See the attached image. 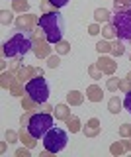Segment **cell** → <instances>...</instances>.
Instances as JSON below:
<instances>
[{
  "instance_id": "cell-1",
  "label": "cell",
  "mask_w": 131,
  "mask_h": 157,
  "mask_svg": "<svg viewBox=\"0 0 131 157\" xmlns=\"http://www.w3.org/2000/svg\"><path fill=\"white\" fill-rule=\"evenodd\" d=\"M39 28L49 43H59L65 36V18L61 12H47L39 16Z\"/></svg>"
},
{
  "instance_id": "cell-2",
  "label": "cell",
  "mask_w": 131,
  "mask_h": 157,
  "mask_svg": "<svg viewBox=\"0 0 131 157\" xmlns=\"http://www.w3.org/2000/svg\"><path fill=\"white\" fill-rule=\"evenodd\" d=\"M33 47V41H31V33L30 32H20L16 36H12L8 41H4L2 45V53L4 57L8 59H16V57H22L26 53H30Z\"/></svg>"
},
{
  "instance_id": "cell-3",
  "label": "cell",
  "mask_w": 131,
  "mask_h": 157,
  "mask_svg": "<svg viewBox=\"0 0 131 157\" xmlns=\"http://www.w3.org/2000/svg\"><path fill=\"white\" fill-rule=\"evenodd\" d=\"M53 124H55V120H53L49 112H37V114H31L27 118L26 128H27V134L33 140H43V136L53 128Z\"/></svg>"
},
{
  "instance_id": "cell-4",
  "label": "cell",
  "mask_w": 131,
  "mask_h": 157,
  "mask_svg": "<svg viewBox=\"0 0 131 157\" xmlns=\"http://www.w3.org/2000/svg\"><path fill=\"white\" fill-rule=\"evenodd\" d=\"M69 144V134H67L63 128H55L53 126L45 136H43V147L49 153H59L63 151Z\"/></svg>"
},
{
  "instance_id": "cell-5",
  "label": "cell",
  "mask_w": 131,
  "mask_h": 157,
  "mask_svg": "<svg viewBox=\"0 0 131 157\" xmlns=\"http://www.w3.org/2000/svg\"><path fill=\"white\" fill-rule=\"evenodd\" d=\"M26 92L33 102L43 104V102H47L49 96H51V86H49V82H47V78L35 77V78H31V81L26 82Z\"/></svg>"
},
{
  "instance_id": "cell-6",
  "label": "cell",
  "mask_w": 131,
  "mask_h": 157,
  "mask_svg": "<svg viewBox=\"0 0 131 157\" xmlns=\"http://www.w3.org/2000/svg\"><path fill=\"white\" fill-rule=\"evenodd\" d=\"M111 28L121 41H131V10H118L111 16Z\"/></svg>"
},
{
  "instance_id": "cell-7",
  "label": "cell",
  "mask_w": 131,
  "mask_h": 157,
  "mask_svg": "<svg viewBox=\"0 0 131 157\" xmlns=\"http://www.w3.org/2000/svg\"><path fill=\"white\" fill-rule=\"evenodd\" d=\"M123 106H125V110L131 114V92H127V94H125V98H123Z\"/></svg>"
},
{
  "instance_id": "cell-8",
  "label": "cell",
  "mask_w": 131,
  "mask_h": 157,
  "mask_svg": "<svg viewBox=\"0 0 131 157\" xmlns=\"http://www.w3.org/2000/svg\"><path fill=\"white\" fill-rule=\"evenodd\" d=\"M49 2H51L55 8H63V6H67V4H69L71 0H49Z\"/></svg>"
}]
</instances>
